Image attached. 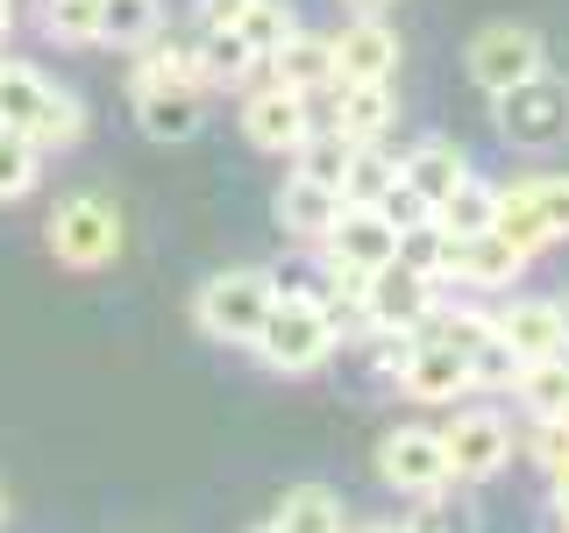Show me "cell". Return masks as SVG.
Instances as JSON below:
<instances>
[{
  "mask_svg": "<svg viewBox=\"0 0 569 533\" xmlns=\"http://www.w3.org/2000/svg\"><path fill=\"white\" fill-rule=\"evenodd\" d=\"M242 135H249V150H263V157H292L299 142L313 135V93L307 86H284L271 64L257 71V79L242 86Z\"/></svg>",
  "mask_w": 569,
  "mask_h": 533,
  "instance_id": "cell-5",
  "label": "cell"
},
{
  "mask_svg": "<svg viewBox=\"0 0 569 533\" xmlns=\"http://www.w3.org/2000/svg\"><path fill=\"white\" fill-rule=\"evenodd\" d=\"M157 29H164V8H157V0H100V43L142 50Z\"/></svg>",
  "mask_w": 569,
  "mask_h": 533,
  "instance_id": "cell-27",
  "label": "cell"
},
{
  "mask_svg": "<svg viewBox=\"0 0 569 533\" xmlns=\"http://www.w3.org/2000/svg\"><path fill=\"white\" fill-rule=\"evenodd\" d=\"M0 129H8V121H0Z\"/></svg>",
  "mask_w": 569,
  "mask_h": 533,
  "instance_id": "cell-44",
  "label": "cell"
},
{
  "mask_svg": "<svg viewBox=\"0 0 569 533\" xmlns=\"http://www.w3.org/2000/svg\"><path fill=\"white\" fill-rule=\"evenodd\" d=\"M342 497H335L328 484H292L278 497V512H271V533H342Z\"/></svg>",
  "mask_w": 569,
  "mask_h": 533,
  "instance_id": "cell-23",
  "label": "cell"
},
{
  "mask_svg": "<svg viewBox=\"0 0 569 533\" xmlns=\"http://www.w3.org/2000/svg\"><path fill=\"white\" fill-rule=\"evenodd\" d=\"M129 107H136V129H142V135L186 142V135H200V121H207V86H186V79H136V86H129Z\"/></svg>",
  "mask_w": 569,
  "mask_h": 533,
  "instance_id": "cell-11",
  "label": "cell"
},
{
  "mask_svg": "<svg viewBox=\"0 0 569 533\" xmlns=\"http://www.w3.org/2000/svg\"><path fill=\"white\" fill-rule=\"evenodd\" d=\"M292 29H299V14L284 8V0H249V14L236 22V36H242L249 50H257V58H271V50H278Z\"/></svg>",
  "mask_w": 569,
  "mask_h": 533,
  "instance_id": "cell-32",
  "label": "cell"
},
{
  "mask_svg": "<svg viewBox=\"0 0 569 533\" xmlns=\"http://www.w3.org/2000/svg\"><path fill=\"white\" fill-rule=\"evenodd\" d=\"M391 384H399L413 405H456V399H470V391H477L470 355H462V349H441V342H420Z\"/></svg>",
  "mask_w": 569,
  "mask_h": 533,
  "instance_id": "cell-16",
  "label": "cell"
},
{
  "mask_svg": "<svg viewBox=\"0 0 569 533\" xmlns=\"http://www.w3.org/2000/svg\"><path fill=\"white\" fill-rule=\"evenodd\" d=\"M378 213H385L391 228H399V235H406V228H427V221H435V207H427L413 185H391L385 200H378Z\"/></svg>",
  "mask_w": 569,
  "mask_h": 533,
  "instance_id": "cell-38",
  "label": "cell"
},
{
  "mask_svg": "<svg viewBox=\"0 0 569 533\" xmlns=\"http://www.w3.org/2000/svg\"><path fill=\"white\" fill-rule=\"evenodd\" d=\"M121 242H129V228H121V207L107 192H71V200H58V213L43 228V249L64 271H107L121 257Z\"/></svg>",
  "mask_w": 569,
  "mask_h": 533,
  "instance_id": "cell-2",
  "label": "cell"
},
{
  "mask_svg": "<svg viewBox=\"0 0 569 533\" xmlns=\"http://www.w3.org/2000/svg\"><path fill=\"white\" fill-rule=\"evenodd\" d=\"M378 484L406 491V497H413V491H435V484H456L435 426H391V434L378 441Z\"/></svg>",
  "mask_w": 569,
  "mask_h": 533,
  "instance_id": "cell-12",
  "label": "cell"
},
{
  "mask_svg": "<svg viewBox=\"0 0 569 533\" xmlns=\"http://www.w3.org/2000/svg\"><path fill=\"white\" fill-rule=\"evenodd\" d=\"M391 185H399V157L385 150V135L378 142H356V150H349V171H342V200L378 207Z\"/></svg>",
  "mask_w": 569,
  "mask_h": 533,
  "instance_id": "cell-25",
  "label": "cell"
},
{
  "mask_svg": "<svg viewBox=\"0 0 569 533\" xmlns=\"http://www.w3.org/2000/svg\"><path fill=\"white\" fill-rule=\"evenodd\" d=\"M335 213H342V192L335 185H320V178H307V171H292L278 185V228L292 242H320L335 228Z\"/></svg>",
  "mask_w": 569,
  "mask_h": 533,
  "instance_id": "cell-17",
  "label": "cell"
},
{
  "mask_svg": "<svg viewBox=\"0 0 569 533\" xmlns=\"http://www.w3.org/2000/svg\"><path fill=\"white\" fill-rule=\"evenodd\" d=\"M328 93H335V121H328V129H342L349 142H378L391 129V114H399L391 79H356V86H328Z\"/></svg>",
  "mask_w": 569,
  "mask_h": 533,
  "instance_id": "cell-18",
  "label": "cell"
},
{
  "mask_svg": "<svg viewBox=\"0 0 569 533\" xmlns=\"http://www.w3.org/2000/svg\"><path fill=\"white\" fill-rule=\"evenodd\" d=\"M413 334H420V342H441V349H462V355H470V349L491 334V313H470V306H449V299H435V306L420 313Z\"/></svg>",
  "mask_w": 569,
  "mask_h": 533,
  "instance_id": "cell-28",
  "label": "cell"
},
{
  "mask_svg": "<svg viewBox=\"0 0 569 533\" xmlns=\"http://www.w3.org/2000/svg\"><path fill=\"white\" fill-rule=\"evenodd\" d=\"M192 14H200V29H236L249 14V0H192Z\"/></svg>",
  "mask_w": 569,
  "mask_h": 533,
  "instance_id": "cell-39",
  "label": "cell"
},
{
  "mask_svg": "<svg viewBox=\"0 0 569 533\" xmlns=\"http://www.w3.org/2000/svg\"><path fill=\"white\" fill-rule=\"evenodd\" d=\"M249 349H257V363L278 370V378H307V370H320L335 349H342V334H335L320 292H278Z\"/></svg>",
  "mask_w": 569,
  "mask_h": 533,
  "instance_id": "cell-1",
  "label": "cell"
},
{
  "mask_svg": "<svg viewBox=\"0 0 569 533\" xmlns=\"http://www.w3.org/2000/svg\"><path fill=\"white\" fill-rule=\"evenodd\" d=\"M200 71H207V93L213 86H221V93H242V86L263 71V58L242 43L236 29H200Z\"/></svg>",
  "mask_w": 569,
  "mask_h": 533,
  "instance_id": "cell-22",
  "label": "cell"
},
{
  "mask_svg": "<svg viewBox=\"0 0 569 533\" xmlns=\"http://www.w3.org/2000/svg\"><path fill=\"white\" fill-rule=\"evenodd\" d=\"M0 520H8V491H0Z\"/></svg>",
  "mask_w": 569,
  "mask_h": 533,
  "instance_id": "cell-43",
  "label": "cell"
},
{
  "mask_svg": "<svg viewBox=\"0 0 569 533\" xmlns=\"http://www.w3.org/2000/svg\"><path fill=\"white\" fill-rule=\"evenodd\" d=\"M441 292H449V284L427 278L420 263H406V257H391V263H378V271L363 278V306H370L378 328H420V313L435 306Z\"/></svg>",
  "mask_w": 569,
  "mask_h": 533,
  "instance_id": "cell-10",
  "label": "cell"
},
{
  "mask_svg": "<svg viewBox=\"0 0 569 533\" xmlns=\"http://www.w3.org/2000/svg\"><path fill=\"white\" fill-rule=\"evenodd\" d=\"M50 100H58V79H50L43 64L0 58V121H8V129H29L36 135V121L50 114Z\"/></svg>",
  "mask_w": 569,
  "mask_h": 533,
  "instance_id": "cell-19",
  "label": "cell"
},
{
  "mask_svg": "<svg viewBox=\"0 0 569 533\" xmlns=\"http://www.w3.org/2000/svg\"><path fill=\"white\" fill-rule=\"evenodd\" d=\"M491 121L520 150H556V142H569V79L548 64L512 79L506 93H491Z\"/></svg>",
  "mask_w": 569,
  "mask_h": 533,
  "instance_id": "cell-3",
  "label": "cell"
},
{
  "mask_svg": "<svg viewBox=\"0 0 569 533\" xmlns=\"http://www.w3.org/2000/svg\"><path fill=\"white\" fill-rule=\"evenodd\" d=\"M441 455H449L456 484H491L512 462V426L498 405H462V413L441 426Z\"/></svg>",
  "mask_w": 569,
  "mask_h": 533,
  "instance_id": "cell-7",
  "label": "cell"
},
{
  "mask_svg": "<svg viewBox=\"0 0 569 533\" xmlns=\"http://www.w3.org/2000/svg\"><path fill=\"white\" fill-rule=\"evenodd\" d=\"M36 178H43V142L29 129H0V207L29 200Z\"/></svg>",
  "mask_w": 569,
  "mask_h": 533,
  "instance_id": "cell-26",
  "label": "cell"
},
{
  "mask_svg": "<svg viewBox=\"0 0 569 533\" xmlns=\"http://www.w3.org/2000/svg\"><path fill=\"white\" fill-rule=\"evenodd\" d=\"M527 249L512 235H498V228H485V235H449V271H441V284H470V292H512L527 271Z\"/></svg>",
  "mask_w": 569,
  "mask_h": 533,
  "instance_id": "cell-9",
  "label": "cell"
},
{
  "mask_svg": "<svg viewBox=\"0 0 569 533\" xmlns=\"http://www.w3.org/2000/svg\"><path fill=\"white\" fill-rule=\"evenodd\" d=\"M43 29L64 50H93L100 43V0H43Z\"/></svg>",
  "mask_w": 569,
  "mask_h": 533,
  "instance_id": "cell-30",
  "label": "cell"
},
{
  "mask_svg": "<svg viewBox=\"0 0 569 533\" xmlns=\"http://www.w3.org/2000/svg\"><path fill=\"white\" fill-rule=\"evenodd\" d=\"M36 142H43V157H50V150H71V142H86V100L71 93V86H58L50 114L36 121Z\"/></svg>",
  "mask_w": 569,
  "mask_h": 533,
  "instance_id": "cell-34",
  "label": "cell"
},
{
  "mask_svg": "<svg viewBox=\"0 0 569 533\" xmlns=\"http://www.w3.org/2000/svg\"><path fill=\"white\" fill-rule=\"evenodd\" d=\"M342 8H349V14H385L391 0H342Z\"/></svg>",
  "mask_w": 569,
  "mask_h": 533,
  "instance_id": "cell-41",
  "label": "cell"
},
{
  "mask_svg": "<svg viewBox=\"0 0 569 533\" xmlns=\"http://www.w3.org/2000/svg\"><path fill=\"white\" fill-rule=\"evenodd\" d=\"M512 399L527 405V420H556V413H569V349H562V355H533V363H520V378H512Z\"/></svg>",
  "mask_w": 569,
  "mask_h": 533,
  "instance_id": "cell-21",
  "label": "cell"
},
{
  "mask_svg": "<svg viewBox=\"0 0 569 533\" xmlns=\"http://www.w3.org/2000/svg\"><path fill=\"white\" fill-rule=\"evenodd\" d=\"M527 455H533V470H541V476L569 470V413H556V420H533V434H527Z\"/></svg>",
  "mask_w": 569,
  "mask_h": 533,
  "instance_id": "cell-37",
  "label": "cell"
},
{
  "mask_svg": "<svg viewBox=\"0 0 569 533\" xmlns=\"http://www.w3.org/2000/svg\"><path fill=\"white\" fill-rule=\"evenodd\" d=\"M491 334L520 355V363H533V355H562L569 349L562 299H506V306L491 313Z\"/></svg>",
  "mask_w": 569,
  "mask_h": 533,
  "instance_id": "cell-15",
  "label": "cell"
},
{
  "mask_svg": "<svg viewBox=\"0 0 569 533\" xmlns=\"http://www.w3.org/2000/svg\"><path fill=\"white\" fill-rule=\"evenodd\" d=\"M271 271H213L200 292H192V320H200V334H213V342H257L263 313H271Z\"/></svg>",
  "mask_w": 569,
  "mask_h": 533,
  "instance_id": "cell-6",
  "label": "cell"
},
{
  "mask_svg": "<svg viewBox=\"0 0 569 533\" xmlns=\"http://www.w3.org/2000/svg\"><path fill=\"white\" fill-rule=\"evenodd\" d=\"M470 378L485 384V391H512V378H520V355L498 342V334H485V342L470 349Z\"/></svg>",
  "mask_w": 569,
  "mask_h": 533,
  "instance_id": "cell-36",
  "label": "cell"
},
{
  "mask_svg": "<svg viewBox=\"0 0 569 533\" xmlns=\"http://www.w3.org/2000/svg\"><path fill=\"white\" fill-rule=\"evenodd\" d=\"M541 64H548V50L527 22H485L462 43V71H470L485 93H506L512 79H527V71H541Z\"/></svg>",
  "mask_w": 569,
  "mask_h": 533,
  "instance_id": "cell-8",
  "label": "cell"
},
{
  "mask_svg": "<svg viewBox=\"0 0 569 533\" xmlns=\"http://www.w3.org/2000/svg\"><path fill=\"white\" fill-rule=\"evenodd\" d=\"M498 235H512L527 257H541L548 242H569V171H533L498 185Z\"/></svg>",
  "mask_w": 569,
  "mask_h": 533,
  "instance_id": "cell-4",
  "label": "cell"
},
{
  "mask_svg": "<svg viewBox=\"0 0 569 533\" xmlns=\"http://www.w3.org/2000/svg\"><path fill=\"white\" fill-rule=\"evenodd\" d=\"M399 71V36L385 14H356L342 36H328V86H356V79H391Z\"/></svg>",
  "mask_w": 569,
  "mask_h": 533,
  "instance_id": "cell-14",
  "label": "cell"
},
{
  "mask_svg": "<svg viewBox=\"0 0 569 533\" xmlns=\"http://www.w3.org/2000/svg\"><path fill=\"white\" fill-rule=\"evenodd\" d=\"M548 512H556V526H569V470L548 476Z\"/></svg>",
  "mask_w": 569,
  "mask_h": 533,
  "instance_id": "cell-40",
  "label": "cell"
},
{
  "mask_svg": "<svg viewBox=\"0 0 569 533\" xmlns=\"http://www.w3.org/2000/svg\"><path fill=\"white\" fill-rule=\"evenodd\" d=\"M8 29H14V8H8V0H0V43H8Z\"/></svg>",
  "mask_w": 569,
  "mask_h": 533,
  "instance_id": "cell-42",
  "label": "cell"
},
{
  "mask_svg": "<svg viewBox=\"0 0 569 533\" xmlns=\"http://www.w3.org/2000/svg\"><path fill=\"white\" fill-rule=\"evenodd\" d=\"M349 150H356V142H349L342 129H328V135H307V142L292 150V171H307V178H320V185H335V192H342Z\"/></svg>",
  "mask_w": 569,
  "mask_h": 533,
  "instance_id": "cell-31",
  "label": "cell"
},
{
  "mask_svg": "<svg viewBox=\"0 0 569 533\" xmlns=\"http://www.w3.org/2000/svg\"><path fill=\"white\" fill-rule=\"evenodd\" d=\"M356 342H363L370 370H385V378H399V370H406V355L420 349V334H413V328H378V320H370V328L356 334Z\"/></svg>",
  "mask_w": 569,
  "mask_h": 533,
  "instance_id": "cell-35",
  "label": "cell"
},
{
  "mask_svg": "<svg viewBox=\"0 0 569 533\" xmlns=\"http://www.w3.org/2000/svg\"><path fill=\"white\" fill-rule=\"evenodd\" d=\"M462 178H470V157H462L456 142H413V150L399 157V185H413L427 207H435L441 192H456Z\"/></svg>",
  "mask_w": 569,
  "mask_h": 533,
  "instance_id": "cell-20",
  "label": "cell"
},
{
  "mask_svg": "<svg viewBox=\"0 0 569 533\" xmlns=\"http://www.w3.org/2000/svg\"><path fill=\"white\" fill-rule=\"evenodd\" d=\"M320 257H328V263H342V271H363V278H370L378 263L399 257V228H391L378 207H356V200H342L335 228L320 235Z\"/></svg>",
  "mask_w": 569,
  "mask_h": 533,
  "instance_id": "cell-13",
  "label": "cell"
},
{
  "mask_svg": "<svg viewBox=\"0 0 569 533\" xmlns=\"http://www.w3.org/2000/svg\"><path fill=\"white\" fill-rule=\"evenodd\" d=\"M498 221V185H485V178H462V185L456 192H441V200H435V228H441V235H485V228Z\"/></svg>",
  "mask_w": 569,
  "mask_h": 533,
  "instance_id": "cell-24",
  "label": "cell"
},
{
  "mask_svg": "<svg viewBox=\"0 0 569 533\" xmlns=\"http://www.w3.org/2000/svg\"><path fill=\"white\" fill-rule=\"evenodd\" d=\"M406 526H420V533H449V526H470V497H456V484L413 491V512H406Z\"/></svg>",
  "mask_w": 569,
  "mask_h": 533,
  "instance_id": "cell-33",
  "label": "cell"
},
{
  "mask_svg": "<svg viewBox=\"0 0 569 533\" xmlns=\"http://www.w3.org/2000/svg\"><path fill=\"white\" fill-rule=\"evenodd\" d=\"M263 64H271L284 86H307V93H313V86L328 79V43H320V36H307V29H292Z\"/></svg>",
  "mask_w": 569,
  "mask_h": 533,
  "instance_id": "cell-29",
  "label": "cell"
}]
</instances>
